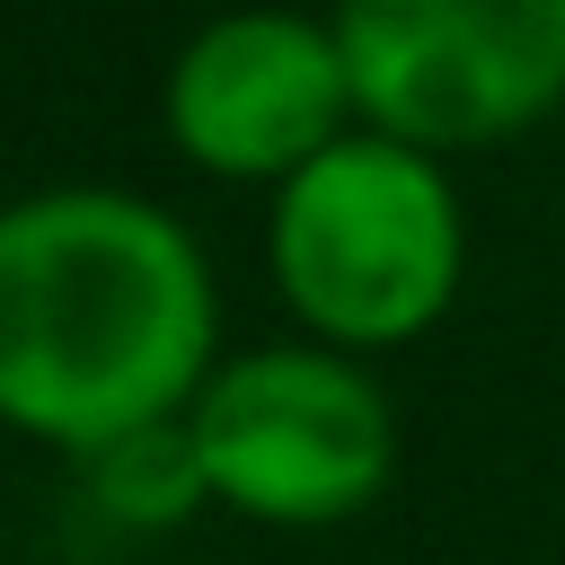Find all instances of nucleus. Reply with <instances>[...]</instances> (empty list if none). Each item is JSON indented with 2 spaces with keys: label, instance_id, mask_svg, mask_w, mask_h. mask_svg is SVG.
Listing matches in <instances>:
<instances>
[{
  "label": "nucleus",
  "instance_id": "6",
  "mask_svg": "<svg viewBox=\"0 0 565 565\" xmlns=\"http://www.w3.org/2000/svg\"><path fill=\"white\" fill-rule=\"evenodd\" d=\"M71 477H79V494L106 530L168 539V530L212 512V477H203V450H194L185 415H159V424H132V433L97 441L88 459H71Z\"/></svg>",
  "mask_w": 565,
  "mask_h": 565
},
{
  "label": "nucleus",
  "instance_id": "2",
  "mask_svg": "<svg viewBox=\"0 0 565 565\" xmlns=\"http://www.w3.org/2000/svg\"><path fill=\"white\" fill-rule=\"evenodd\" d=\"M265 282L300 335L344 353H397L433 335L468 282V203L450 159L353 124L265 194Z\"/></svg>",
  "mask_w": 565,
  "mask_h": 565
},
{
  "label": "nucleus",
  "instance_id": "5",
  "mask_svg": "<svg viewBox=\"0 0 565 565\" xmlns=\"http://www.w3.org/2000/svg\"><path fill=\"white\" fill-rule=\"evenodd\" d=\"M362 124L353 62L327 9H212L159 71V132L194 177L221 185H282L335 132Z\"/></svg>",
  "mask_w": 565,
  "mask_h": 565
},
{
  "label": "nucleus",
  "instance_id": "1",
  "mask_svg": "<svg viewBox=\"0 0 565 565\" xmlns=\"http://www.w3.org/2000/svg\"><path fill=\"white\" fill-rule=\"evenodd\" d=\"M212 362L221 282L159 194L62 177L0 203V433L88 459L185 415Z\"/></svg>",
  "mask_w": 565,
  "mask_h": 565
},
{
  "label": "nucleus",
  "instance_id": "4",
  "mask_svg": "<svg viewBox=\"0 0 565 565\" xmlns=\"http://www.w3.org/2000/svg\"><path fill=\"white\" fill-rule=\"evenodd\" d=\"M362 124L441 159L539 132L565 106V0H335Z\"/></svg>",
  "mask_w": 565,
  "mask_h": 565
},
{
  "label": "nucleus",
  "instance_id": "3",
  "mask_svg": "<svg viewBox=\"0 0 565 565\" xmlns=\"http://www.w3.org/2000/svg\"><path fill=\"white\" fill-rule=\"evenodd\" d=\"M185 424L212 477V512L265 530H344L397 477V406L371 353L300 327L282 344L221 353L185 397Z\"/></svg>",
  "mask_w": 565,
  "mask_h": 565
}]
</instances>
